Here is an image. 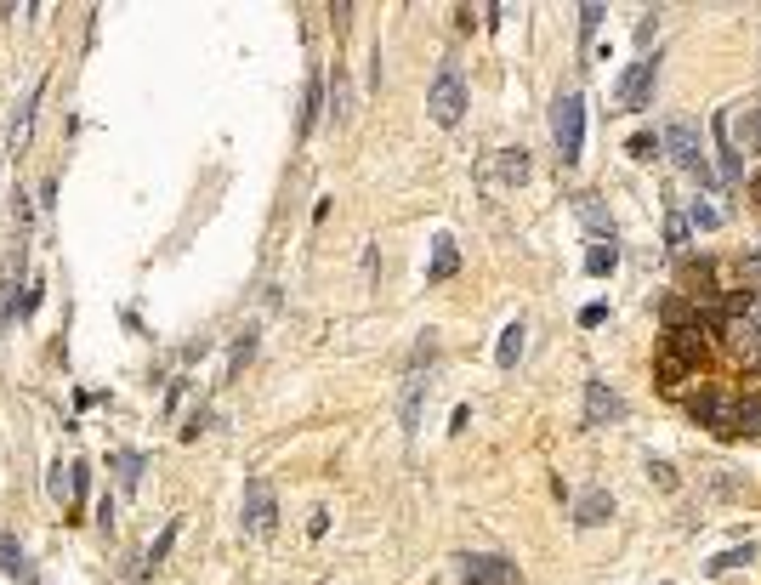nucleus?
Here are the masks:
<instances>
[{"label": "nucleus", "mask_w": 761, "mask_h": 585, "mask_svg": "<svg viewBox=\"0 0 761 585\" xmlns=\"http://www.w3.org/2000/svg\"><path fill=\"white\" fill-rule=\"evenodd\" d=\"M330 108H336V120H341V114H347V74H330Z\"/></svg>", "instance_id": "27"}, {"label": "nucleus", "mask_w": 761, "mask_h": 585, "mask_svg": "<svg viewBox=\"0 0 761 585\" xmlns=\"http://www.w3.org/2000/svg\"><path fill=\"white\" fill-rule=\"evenodd\" d=\"M625 154H631V160H654V154H659V137H654V131H637V137L625 142Z\"/></svg>", "instance_id": "21"}, {"label": "nucleus", "mask_w": 761, "mask_h": 585, "mask_svg": "<svg viewBox=\"0 0 761 585\" xmlns=\"http://www.w3.org/2000/svg\"><path fill=\"white\" fill-rule=\"evenodd\" d=\"M648 472H654V478H659V489H676V466H671V461H654V466H648Z\"/></svg>", "instance_id": "32"}, {"label": "nucleus", "mask_w": 761, "mask_h": 585, "mask_svg": "<svg viewBox=\"0 0 761 585\" xmlns=\"http://www.w3.org/2000/svg\"><path fill=\"white\" fill-rule=\"evenodd\" d=\"M693 228H722V211H716V205H699V199H693Z\"/></svg>", "instance_id": "28"}, {"label": "nucleus", "mask_w": 761, "mask_h": 585, "mask_svg": "<svg viewBox=\"0 0 761 585\" xmlns=\"http://www.w3.org/2000/svg\"><path fill=\"white\" fill-rule=\"evenodd\" d=\"M0 574H12V580L29 574V557H23V546L12 540V534H0Z\"/></svg>", "instance_id": "16"}, {"label": "nucleus", "mask_w": 761, "mask_h": 585, "mask_svg": "<svg viewBox=\"0 0 761 585\" xmlns=\"http://www.w3.org/2000/svg\"><path fill=\"white\" fill-rule=\"evenodd\" d=\"M602 319H608V307H602V302H591V307H580V324H585V330H597V324Z\"/></svg>", "instance_id": "31"}, {"label": "nucleus", "mask_w": 761, "mask_h": 585, "mask_svg": "<svg viewBox=\"0 0 761 585\" xmlns=\"http://www.w3.org/2000/svg\"><path fill=\"white\" fill-rule=\"evenodd\" d=\"M455 267H461V250H455L449 233H438V239H432V267H426V279L443 284V279H455Z\"/></svg>", "instance_id": "10"}, {"label": "nucleus", "mask_w": 761, "mask_h": 585, "mask_svg": "<svg viewBox=\"0 0 761 585\" xmlns=\"http://www.w3.org/2000/svg\"><path fill=\"white\" fill-rule=\"evenodd\" d=\"M205 421H211V415H205V409H194V415H188V426H182V438H199V432H205Z\"/></svg>", "instance_id": "33"}, {"label": "nucleus", "mask_w": 761, "mask_h": 585, "mask_svg": "<svg viewBox=\"0 0 761 585\" xmlns=\"http://www.w3.org/2000/svg\"><path fill=\"white\" fill-rule=\"evenodd\" d=\"M665 154H671L688 177H705V148H699V131H693V120H671L665 125V142H659Z\"/></svg>", "instance_id": "5"}, {"label": "nucleus", "mask_w": 761, "mask_h": 585, "mask_svg": "<svg viewBox=\"0 0 761 585\" xmlns=\"http://www.w3.org/2000/svg\"><path fill=\"white\" fill-rule=\"evenodd\" d=\"M114 466H120V489H137V483H142V466H148V461H142L137 449H120V455H114Z\"/></svg>", "instance_id": "18"}, {"label": "nucleus", "mask_w": 761, "mask_h": 585, "mask_svg": "<svg viewBox=\"0 0 761 585\" xmlns=\"http://www.w3.org/2000/svg\"><path fill=\"white\" fill-rule=\"evenodd\" d=\"M756 199H761V177H756Z\"/></svg>", "instance_id": "34"}, {"label": "nucleus", "mask_w": 761, "mask_h": 585, "mask_svg": "<svg viewBox=\"0 0 761 585\" xmlns=\"http://www.w3.org/2000/svg\"><path fill=\"white\" fill-rule=\"evenodd\" d=\"M665 245L688 250V216H671V222H665Z\"/></svg>", "instance_id": "26"}, {"label": "nucleus", "mask_w": 761, "mask_h": 585, "mask_svg": "<svg viewBox=\"0 0 761 585\" xmlns=\"http://www.w3.org/2000/svg\"><path fill=\"white\" fill-rule=\"evenodd\" d=\"M245 529L256 534V540H267V534L279 529V500H273V483L267 478L245 483Z\"/></svg>", "instance_id": "4"}, {"label": "nucleus", "mask_w": 761, "mask_h": 585, "mask_svg": "<svg viewBox=\"0 0 761 585\" xmlns=\"http://www.w3.org/2000/svg\"><path fill=\"white\" fill-rule=\"evenodd\" d=\"M756 137H761V120H756Z\"/></svg>", "instance_id": "35"}, {"label": "nucleus", "mask_w": 761, "mask_h": 585, "mask_svg": "<svg viewBox=\"0 0 761 585\" xmlns=\"http://www.w3.org/2000/svg\"><path fill=\"white\" fill-rule=\"evenodd\" d=\"M171 546H177V523H165V534H160V540H154V551H148V563L160 568L165 557H171Z\"/></svg>", "instance_id": "25"}, {"label": "nucleus", "mask_w": 761, "mask_h": 585, "mask_svg": "<svg viewBox=\"0 0 761 585\" xmlns=\"http://www.w3.org/2000/svg\"><path fill=\"white\" fill-rule=\"evenodd\" d=\"M693 421H705L716 438H739V398L705 392V398H693Z\"/></svg>", "instance_id": "6"}, {"label": "nucleus", "mask_w": 761, "mask_h": 585, "mask_svg": "<svg viewBox=\"0 0 761 585\" xmlns=\"http://www.w3.org/2000/svg\"><path fill=\"white\" fill-rule=\"evenodd\" d=\"M739 432H761V398H739Z\"/></svg>", "instance_id": "22"}, {"label": "nucleus", "mask_w": 761, "mask_h": 585, "mask_svg": "<svg viewBox=\"0 0 761 585\" xmlns=\"http://www.w3.org/2000/svg\"><path fill=\"white\" fill-rule=\"evenodd\" d=\"M597 29H602V6H580V35L591 40Z\"/></svg>", "instance_id": "30"}, {"label": "nucleus", "mask_w": 761, "mask_h": 585, "mask_svg": "<svg viewBox=\"0 0 761 585\" xmlns=\"http://www.w3.org/2000/svg\"><path fill=\"white\" fill-rule=\"evenodd\" d=\"M625 415V398L608 381H585V426H608Z\"/></svg>", "instance_id": "8"}, {"label": "nucleus", "mask_w": 761, "mask_h": 585, "mask_svg": "<svg viewBox=\"0 0 761 585\" xmlns=\"http://www.w3.org/2000/svg\"><path fill=\"white\" fill-rule=\"evenodd\" d=\"M523 336H529V330H523V324H506V330H500V347H495L500 370H512L517 358H523Z\"/></svg>", "instance_id": "15"}, {"label": "nucleus", "mask_w": 761, "mask_h": 585, "mask_svg": "<svg viewBox=\"0 0 761 585\" xmlns=\"http://www.w3.org/2000/svg\"><path fill=\"white\" fill-rule=\"evenodd\" d=\"M500 177H506V182H523V177H529V160H523V148H506V160H500Z\"/></svg>", "instance_id": "23"}, {"label": "nucleus", "mask_w": 761, "mask_h": 585, "mask_svg": "<svg viewBox=\"0 0 761 585\" xmlns=\"http://www.w3.org/2000/svg\"><path fill=\"white\" fill-rule=\"evenodd\" d=\"M426 114H432L438 125H461V114H466V80H461V69H455V63H443V69L432 74Z\"/></svg>", "instance_id": "2"}, {"label": "nucleus", "mask_w": 761, "mask_h": 585, "mask_svg": "<svg viewBox=\"0 0 761 585\" xmlns=\"http://www.w3.org/2000/svg\"><path fill=\"white\" fill-rule=\"evenodd\" d=\"M250 358H256V330H245V336L233 341V353H228V381H233L239 370H245Z\"/></svg>", "instance_id": "20"}, {"label": "nucleus", "mask_w": 761, "mask_h": 585, "mask_svg": "<svg viewBox=\"0 0 761 585\" xmlns=\"http://www.w3.org/2000/svg\"><path fill=\"white\" fill-rule=\"evenodd\" d=\"M727 125H733V114H716V137H722V177L727 182H744V171H739V154H733V142H727Z\"/></svg>", "instance_id": "14"}, {"label": "nucleus", "mask_w": 761, "mask_h": 585, "mask_svg": "<svg viewBox=\"0 0 761 585\" xmlns=\"http://www.w3.org/2000/svg\"><path fill=\"white\" fill-rule=\"evenodd\" d=\"M614 267H620V245H614V239H597V245L585 250V273H614Z\"/></svg>", "instance_id": "12"}, {"label": "nucleus", "mask_w": 761, "mask_h": 585, "mask_svg": "<svg viewBox=\"0 0 761 585\" xmlns=\"http://www.w3.org/2000/svg\"><path fill=\"white\" fill-rule=\"evenodd\" d=\"M461 580L466 585H517V563L512 557H495V551H472V557H461Z\"/></svg>", "instance_id": "7"}, {"label": "nucleus", "mask_w": 761, "mask_h": 585, "mask_svg": "<svg viewBox=\"0 0 761 585\" xmlns=\"http://www.w3.org/2000/svg\"><path fill=\"white\" fill-rule=\"evenodd\" d=\"M580 216H585V228L597 233V239H614V222L602 216V205H597V199H591V194L580 199Z\"/></svg>", "instance_id": "19"}, {"label": "nucleus", "mask_w": 761, "mask_h": 585, "mask_svg": "<svg viewBox=\"0 0 761 585\" xmlns=\"http://www.w3.org/2000/svg\"><path fill=\"white\" fill-rule=\"evenodd\" d=\"M319 125V80L307 86V108H301V131H313Z\"/></svg>", "instance_id": "29"}, {"label": "nucleus", "mask_w": 761, "mask_h": 585, "mask_svg": "<svg viewBox=\"0 0 761 585\" xmlns=\"http://www.w3.org/2000/svg\"><path fill=\"white\" fill-rule=\"evenodd\" d=\"M608 517H614V495H608V489H591V495H580V506H574V523H580V529H602Z\"/></svg>", "instance_id": "9"}, {"label": "nucleus", "mask_w": 761, "mask_h": 585, "mask_svg": "<svg viewBox=\"0 0 761 585\" xmlns=\"http://www.w3.org/2000/svg\"><path fill=\"white\" fill-rule=\"evenodd\" d=\"M421 398H426V375H409L404 398H398V421H404V432H421Z\"/></svg>", "instance_id": "11"}, {"label": "nucleus", "mask_w": 761, "mask_h": 585, "mask_svg": "<svg viewBox=\"0 0 761 585\" xmlns=\"http://www.w3.org/2000/svg\"><path fill=\"white\" fill-rule=\"evenodd\" d=\"M40 91H46V80H35V86H29V97H23L18 120H12V148H18V142H29V125H35V103H40Z\"/></svg>", "instance_id": "13"}, {"label": "nucleus", "mask_w": 761, "mask_h": 585, "mask_svg": "<svg viewBox=\"0 0 761 585\" xmlns=\"http://www.w3.org/2000/svg\"><path fill=\"white\" fill-rule=\"evenodd\" d=\"M654 86H659V52H648V57H637L631 63V74L620 80V108H631V114H642V108H654Z\"/></svg>", "instance_id": "3"}, {"label": "nucleus", "mask_w": 761, "mask_h": 585, "mask_svg": "<svg viewBox=\"0 0 761 585\" xmlns=\"http://www.w3.org/2000/svg\"><path fill=\"white\" fill-rule=\"evenodd\" d=\"M12 296H18V279L6 273V279H0V336H6V324H12Z\"/></svg>", "instance_id": "24"}, {"label": "nucleus", "mask_w": 761, "mask_h": 585, "mask_svg": "<svg viewBox=\"0 0 761 585\" xmlns=\"http://www.w3.org/2000/svg\"><path fill=\"white\" fill-rule=\"evenodd\" d=\"M551 137H557V160L574 165L585 148V97L580 91H563L557 103H551Z\"/></svg>", "instance_id": "1"}, {"label": "nucleus", "mask_w": 761, "mask_h": 585, "mask_svg": "<svg viewBox=\"0 0 761 585\" xmlns=\"http://www.w3.org/2000/svg\"><path fill=\"white\" fill-rule=\"evenodd\" d=\"M750 557H756V551H750V546L716 551V557H710V563H705V574H733V568H744V563H750Z\"/></svg>", "instance_id": "17"}]
</instances>
